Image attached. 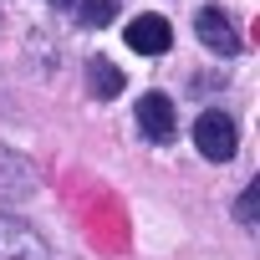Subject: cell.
Listing matches in <instances>:
<instances>
[{"label":"cell","instance_id":"obj_1","mask_svg":"<svg viewBox=\"0 0 260 260\" xmlns=\"http://www.w3.org/2000/svg\"><path fill=\"white\" fill-rule=\"evenodd\" d=\"M194 143H199V153H204V158H214V164L235 158V143H240L235 117H224V112H204V117L194 122Z\"/></svg>","mask_w":260,"mask_h":260},{"label":"cell","instance_id":"obj_2","mask_svg":"<svg viewBox=\"0 0 260 260\" xmlns=\"http://www.w3.org/2000/svg\"><path fill=\"white\" fill-rule=\"evenodd\" d=\"M0 260H46V240L31 224L0 214Z\"/></svg>","mask_w":260,"mask_h":260},{"label":"cell","instance_id":"obj_3","mask_svg":"<svg viewBox=\"0 0 260 260\" xmlns=\"http://www.w3.org/2000/svg\"><path fill=\"white\" fill-rule=\"evenodd\" d=\"M138 127L153 138V143H169L174 138V127H179V112H174V102L164 97V92H148L143 102H138Z\"/></svg>","mask_w":260,"mask_h":260},{"label":"cell","instance_id":"obj_4","mask_svg":"<svg viewBox=\"0 0 260 260\" xmlns=\"http://www.w3.org/2000/svg\"><path fill=\"white\" fill-rule=\"evenodd\" d=\"M194 31H199V41H204L209 51H219V56H235V51H240V36H235L230 16L214 11V6H204V11L194 16Z\"/></svg>","mask_w":260,"mask_h":260},{"label":"cell","instance_id":"obj_5","mask_svg":"<svg viewBox=\"0 0 260 260\" xmlns=\"http://www.w3.org/2000/svg\"><path fill=\"white\" fill-rule=\"evenodd\" d=\"M122 36H127V46H133L138 56H164V51H169V41H174V31H169V21H164V16H138Z\"/></svg>","mask_w":260,"mask_h":260},{"label":"cell","instance_id":"obj_6","mask_svg":"<svg viewBox=\"0 0 260 260\" xmlns=\"http://www.w3.org/2000/svg\"><path fill=\"white\" fill-rule=\"evenodd\" d=\"M87 82H92V92H97V97H117V92H122V72H117L112 61H102V56L92 61Z\"/></svg>","mask_w":260,"mask_h":260},{"label":"cell","instance_id":"obj_7","mask_svg":"<svg viewBox=\"0 0 260 260\" xmlns=\"http://www.w3.org/2000/svg\"><path fill=\"white\" fill-rule=\"evenodd\" d=\"M72 11H77V26H92L97 31V26H107L117 16V0H77Z\"/></svg>","mask_w":260,"mask_h":260},{"label":"cell","instance_id":"obj_8","mask_svg":"<svg viewBox=\"0 0 260 260\" xmlns=\"http://www.w3.org/2000/svg\"><path fill=\"white\" fill-rule=\"evenodd\" d=\"M235 214H240V224H255V214H260V184H250V189L240 194V204H235Z\"/></svg>","mask_w":260,"mask_h":260},{"label":"cell","instance_id":"obj_9","mask_svg":"<svg viewBox=\"0 0 260 260\" xmlns=\"http://www.w3.org/2000/svg\"><path fill=\"white\" fill-rule=\"evenodd\" d=\"M51 6H56V11H72V6H77V0H51Z\"/></svg>","mask_w":260,"mask_h":260}]
</instances>
